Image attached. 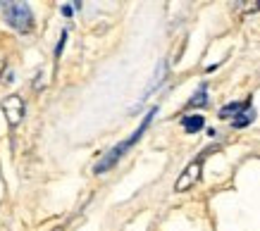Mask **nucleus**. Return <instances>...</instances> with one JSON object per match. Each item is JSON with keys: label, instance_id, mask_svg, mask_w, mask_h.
Masks as SVG:
<instances>
[{"label": "nucleus", "instance_id": "obj_1", "mask_svg": "<svg viewBox=\"0 0 260 231\" xmlns=\"http://www.w3.org/2000/svg\"><path fill=\"white\" fill-rule=\"evenodd\" d=\"M153 117H155V110H150L148 114H146V120L141 122V127L136 129L134 134H132V136H129V138L124 141V143H119L117 148H112V150L108 152L105 158H103V162H98V165H95V174H103V172H108L110 167H115V165H117V160L122 158V155H124V152L129 150V148H132V145H134L136 141H139V138L143 136V131L148 129V124H150V120H153Z\"/></svg>", "mask_w": 260, "mask_h": 231}, {"label": "nucleus", "instance_id": "obj_7", "mask_svg": "<svg viewBox=\"0 0 260 231\" xmlns=\"http://www.w3.org/2000/svg\"><path fill=\"white\" fill-rule=\"evenodd\" d=\"M246 105H248V100H246V103H232V105H227V107H222V110H220V117H229V114H234V117H237Z\"/></svg>", "mask_w": 260, "mask_h": 231}, {"label": "nucleus", "instance_id": "obj_3", "mask_svg": "<svg viewBox=\"0 0 260 231\" xmlns=\"http://www.w3.org/2000/svg\"><path fill=\"white\" fill-rule=\"evenodd\" d=\"M201 172H203V160L196 158L193 162H189V165H186V169L179 174V179H177V183H174V191H177V193L189 191L191 186L201 179Z\"/></svg>", "mask_w": 260, "mask_h": 231}, {"label": "nucleus", "instance_id": "obj_6", "mask_svg": "<svg viewBox=\"0 0 260 231\" xmlns=\"http://www.w3.org/2000/svg\"><path fill=\"white\" fill-rule=\"evenodd\" d=\"M203 117L201 114H189V117H184L181 120V127H184V131L186 134H196V131H201L203 129Z\"/></svg>", "mask_w": 260, "mask_h": 231}, {"label": "nucleus", "instance_id": "obj_2", "mask_svg": "<svg viewBox=\"0 0 260 231\" xmlns=\"http://www.w3.org/2000/svg\"><path fill=\"white\" fill-rule=\"evenodd\" d=\"M5 15H8L10 26H15L17 31H29L34 26L31 10L26 3H8L5 5Z\"/></svg>", "mask_w": 260, "mask_h": 231}, {"label": "nucleus", "instance_id": "obj_9", "mask_svg": "<svg viewBox=\"0 0 260 231\" xmlns=\"http://www.w3.org/2000/svg\"><path fill=\"white\" fill-rule=\"evenodd\" d=\"M0 74H3V62H0Z\"/></svg>", "mask_w": 260, "mask_h": 231}, {"label": "nucleus", "instance_id": "obj_8", "mask_svg": "<svg viewBox=\"0 0 260 231\" xmlns=\"http://www.w3.org/2000/svg\"><path fill=\"white\" fill-rule=\"evenodd\" d=\"M205 100H208V96H205V86H201V91L191 98L189 105H191V107H198V105H205Z\"/></svg>", "mask_w": 260, "mask_h": 231}, {"label": "nucleus", "instance_id": "obj_5", "mask_svg": "<svg viewBox=\"0 0 260 231\" xmlns=\"http://www.w3.org/2000/svg\"><path fill=\"white\" fill-rule=\"evenodd\" d=\"M253 120H255V112H253L251 100H248V105H246L244 110H241V112L237 114V117L232 120V127H234V129H244V127H248V124H251Z\"/></svg>", "mask_w": 260, "mask_h": 231}, {"label": "nucleus", "instance_id": "obj_4", "mask_svg": "<svg viewBox=\"0 0 260 231\" xmlns=\"http://www.w3.org/2000/svg\"><path fill=\"white\" fill-rule=\"evenodd\" d=\"M0 110L5 114V120L10 122V127H17L24 117V100L19 96H8L0 105Z\"/></svg>", "mask_w": 260, "mask_h": 231}]
</instances>
